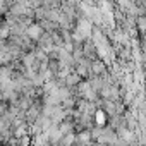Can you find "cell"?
Listing matches in <instances>:
<instances>
[{
    "instance_id": "6da1fadb",
    "label": "cell",
    "mask_w": 146,
    "mask_h": 146,
    "mask_svg": "<svg viewBox=\"0 0 146 146\" xmlns=\"http://www.w3.org/2000/svg\"><path fill=\"white\" fill-rule=\"evenodd\" d=\"M0 139H2V136H0Z\"/></svg>"
}]
</instances>
